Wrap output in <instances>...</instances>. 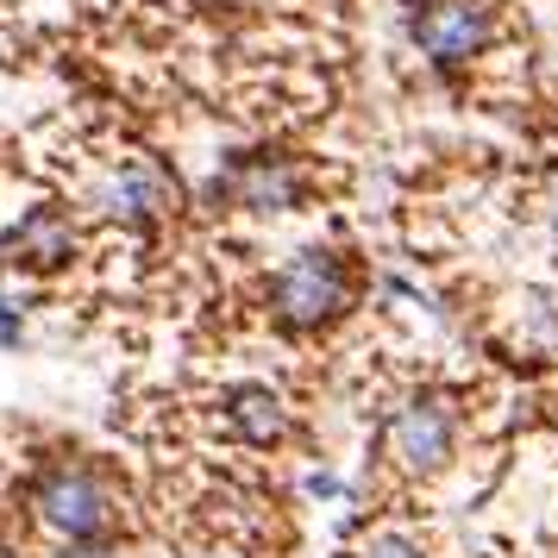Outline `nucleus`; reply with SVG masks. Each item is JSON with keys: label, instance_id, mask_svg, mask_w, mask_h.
<instances>
[{"label": "nucleus", "instance_id": "9d476101", "mask_svg": "<svg viewBox=\"0 0 558 558\" xmlns=\"http://www.w3.org/2000/svg\"><path fill=\"white\" fill-rule=\"evenodd\" d=\"M0 345H20V320H13V307L0 295Z\"/></svg>", "mask_w": 558, "mask_h": 558}, {"label": "nucleus", "instance_id": "9b49d317", "mask_svg": "<svg viewBox=\"0 0 558 558\" xmlns=\"http://www.w3.org/2000/svg\"><path fill=\"white\" fill-rule=\"evenodd\" d=\"M539 202H546V227L558 232V170L546 177V195H539Z\"/></svg>", "mask_w": 558, "mask_h": 558}, {"label": "nucleus", "instance_id": "f257e3e1", "mask_svg": "<svg viewBox=\"0 0 558 558\" xmlns=\"http://www.w3.org/2000/svg\"><path fill=\"white\" fill-rule=\"evenodd\" d=\"M270 307L289 332H320L352 307V270L332 252H302L289 257L270 282Z\"/></svg>", "mask_w": 558, "mask_h": 558}, {"label": "nucleus", "instance_id": "6e6552de", "mask_svg": "<svg viewBox=\"0 0 558 558\" xmlns=\"http://www.w3.org/2000/svg\"><path fill=\"white\" fill-rule=\"evenodd\" d=\"M232 427L245 433L252 446H277L282 433H289V421H282V402L270 396V389H232Z\"/></svg>", "mask_w": 558, "mask_h": 558}, {"label": "nucleus", "instance_id": "7ed1b4c3", "mask_svg": "<svg viewBox=\"0 0 558 558\" xmlns=\"http://www.w3.org/2000/svg\"><path fill=\"white\" fill-rule=\"evenodd\" d=\"M32 508L70 546H95V539L113 533V489L88 464H51L38 477V489H32Z\"/></svg>", "mask_w": 558, "mask_h": 558}, {"label": "nucleus", "instance_id": "20e7f679", "mask_svg": "<svg viewBox=\"0 0 558 558\" xmlns=\"http://www.w3.org/2000/svg\"><path fill=\"white\" fill-rule=\"evenodd\" d=\"M408 32H414L421 57H433L439 70H452V63H471V57L489 45L496 20H489L483 0H421L414 20H408Z\"/></svg>", "mask_w": 558, "mask_h": 558}, {"label": "nucleus", "instance_id": "423d86ee", "mask_svg": "<svg viewBox=\"0 0 558 558\" xmlns=\"http://www.w3.org/2000/svg\"><path fill=\"white\" fill-rule=\"evenodd\" d=\"M101 207L113 214V220H157V214H170V207H177V189H170V177H163L157 163L132 157V163H120V170L107 177Z\"/></svg>", "mask_w": 558, "mask_h": 558}, {"label": "nucleus", "instance_id": "f8f14e48", "mask_svg": "<svg viewBox=\"0 0 558 558\" xmlns=\"http://www.w3.org/2000/svg\"><path fill=\"white\" fill-rule=\"evenodd\" d=\"M202 558H232V553H202Z\"/></svg>", "mask_w": 558, "mask_h": 558}, {"label": "nucleus", "instance_id": "1a4fd4ad", "mask_svg": "<svg viewBox=\"0 0 558 558\" xmlns=\"http://www.w3.org/2000/svg\"><path fill=\"white\" fill-rule=\"evenodd\" d=\"M357 558H421V546L402 539V533H377V539H364V546H357Z\"/></svg>", "mask_w": 558, "mask_h": 558}, {"label": "nucleus", "instance_id": "0eeeda50", "mask_svg": "<svg viewBox=\"0 0 558 558\" xmlns=\"http://www.w3.org/2000/svg\"><path fill=\"white\" fill-rule=\"evenodd\" d=\"M7 252H13V264H32V270H57V264H70V252H76L70 214H63V207H32L26 220L13 227Z\"/></svg>", "mask_w": 558, "mask_h": 558}, {"label": "nucleus", "instance_id": "f03ea898", "mask_svg": "<svg viewBox=\"0 0 558 558\" xmlns=\"http://www.w3.org/2000/svg\"><path fill=\"white\" fill-rule=\"evenodd\" d=\"M458 452V402L452 396H408L389 421H383V458L408 471V477H433V471H446Z\"/></svg>", "mask_w": 558, "mask_h": 558}, {"label": "nucleus", "instance_id": "39448f33", "mask_svg": "<svg viewBox=\"0 0 558 558\" xmlns=\"http://www.w3.org/2000/svg\"><path fill=\"white\" fill-rule=\"evenodd\" d=\"M214 195H227L232 207H252V214H282V207L302 202V177L282 157H239L227 177L214 182Z\"/></svg>", "mask_w": 558, "mask_h": 558}, {"label": "nucleus", "instance_id": "ddd939ff", "mask_svg": "<svg viewBox=\"0 0 558 558\" xmlns=\"http://www.w3.org/2000/svg\"><path fill=\"white\" fill-rule=\"evenodd\" d=\"M0 558H13V553H0Z\"/></svg>", "mask_w": 558, "mask_h": 558}]
</instances>
